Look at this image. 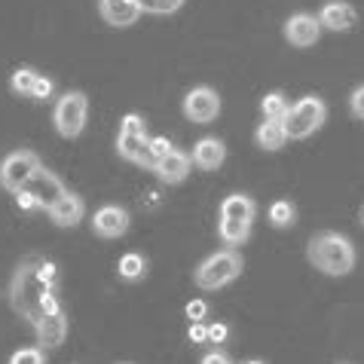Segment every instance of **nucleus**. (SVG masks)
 Wrapping results in <instances>:
<instances>
[{
    "mask_svg": "<svg viewBox=\"0 0 364 364\" xmlns=\"http://www.w3.org/2000/svg\"><path fill=\"white\" fill-rule=\"evenodd\" d=\"M40 260L43 257H37V255L25 257L13 272V282H9V306L31 328L43 318V297H46V291H53L40 279Z\"/></svg>",
    "mask_w": 364,
    "mask_h": 364,
    "instance_id": "f257e3e1",
    "label": "nucleus"
},
{
    "mask_svg": "<svg viewBox=\"0 0 364 364\" xmlns=\"http://www.w3.org/2000/svg\"><path fill=\"white\" fill-rule=\"evenodd\" d=\"M306 257L309 264L321 269L325 276H349L355 269V248L346 236L333 230H325V232H316L306 245Z\"/></svg>",
    "mask_w": 364,
    "mask_h": 364,
    "instance_id": "f03ea898",
    "label": "nucleus"
},
{
    "mask_svg": "<svg viewBox=\"0 0 364 364\" xmlns=\"http://www.w3.org/2000/svg\"><path fill=\"white\" fill-rule=\"evenodd\" d=\"M255 215L257 205L255 199L245 193H230L220 202V215H218V236L227 248L242 245L251 236V227H255Z\"/></svg>",
    "mask_w": 364,
    "mask_h": 364,
    "instance_id": "7ed1b4c3",
    "label": "nucleus"
},
{
    "mask_svg": "<svg viewBox=\"0 0 364 364\" xmlns=\"http://www.w3.org/2000/svg\"><path fill=\"white\" fill-rule=\"evenodd\" d=\"M242 269H245V260H242L239 251L236 248H224V251L208 255L193 269V282H196V288H202V291H220V288H227L230 282H236L242 276Z\"/></svg>",
    "mask_w": 364,
    "mask_h": 364,
    "instance_id": "20e7f679",
    "label": "nucleus"
},
{
    "mask_svg": "<svg viewBox=\"0 0 364 364\" xmlns=\"http://www.w3.org/2000/svg\"><path fill=\"white\" fill-rule=\"evenodd\" d=\"M325 119H328L325 101H321L318 95H306V98H300L297 105L288 107V117L282 119V123H285L288 141H303L312 132H318V129L325 126Z\"/></svg>",
    "mask_w": 364,
    "mask_h": 364,
    "instance_id": "39448f33",
    "label": "nucleus"
},
{
    "mask_svg": "<svg viewBox=\"0 0 364 364\" xmlns=\"http://www.w3.org/2000/svg\"><path fill=\"white\" fill-rule=\"evenodd\" d=\"M147 123L144 117L138 114H126L123 123H119V135H117V154L126 159V163H135L141 168H154V159L147 154Z\"/></svg>",
    "mask_w": 364,
    "mask_h": 364,
    "instance_id": "423d86ee",
    "label": "nucleus"
},
{
    "mask_svg": "<svg viewBox=\"0 0 364 364\" xmlns=\"http://www.w3.org/2000/svg\"><path fill=\"white\" fill-rule=\"evenodd\" d=\"M86 117H89V98L83 92H65L55 101L53 123L62 138H77L86 129Z\"/></svg>",
    "mask_w": 364,
    "mask_h": 364,
    "instance_id": "0eeeda50",
    "label": "nucleus"
},
{
    "mask_svg": "<svg viewBox=\"0 0 364 364\" xmlns=\"http://www.w3.org/2000/svg\"><path fill=\"white\" fill-rule=\"evenodd\" d=\"M40 166L43 163H40V156L34 150H13V154H6L4 163H0V187L9 190V193L28 187V181L34 178V171Z\"/></svg>",
    "mask_w": 364,
    "mask_h": 364,
    "instance_id": "6e6552de",
    "label": "nucleus"
},
{
    "mask_svg": "<svg viewBox=\"0 0 364 364\" xmlns=\"http://www.w3.org/2000/svg\"><path fill=\"white\" fill-rule=\"evenodd\" d=\"M220 114V98L211 86H196L184 95V117L196 126H205Z\"/></svg>",
    "mask_w": 364,
    "mask_h": 364,
    "instance_id": "1a4fd4ad",
    "label": "nucleus"
},
{
    "mask_svg": "<svg viewBox=\"0 0 364 364\" xmlns=\"http://www.w3.org/2000/svg\"><path fill=\"white\" fill-rule=\"evenodd\" d=\"M321 31H325V28H321L318 16H309V13H294L285 22V40L291 46H297V49L316 46Z\"/></svg>",
    "mask_w": 364,
    "mask_h": 364,
    "instance_id": "9d476101",
    "label": "nucleus"
},
{
    "mask_svg": "<svg viewBox=\"0 0 364 364\" xmlns=\"http://www.w3.org/2000/svg\"><path fill=\"white\" fill-rule=\"evenodd\" d=\"M28 190H31V193L37 196V202H40V208H43V211H49L58 199L68 193V187L62 184V178L53 175V171L43 168V166H40V168L34 171V178L28 181Z\"/></svg>",
    "mask_w": 364,
    "mask_h": 364,
    "instance_id": "9b49d317",
    "label": "nucleus"
},
{
    "mask_svg": "<svg viewBox=\"0 0 364 364\" xmlns=\"http://www.w3.org/2000/svg\"><path fill=\"white\" fill-rule=\"evenodd\" d=\"M129 230V211L123 205H101L92 215V232L101 239H119Z\"/></svg>",
    "mask_w": 364,
    "mask_h": 364,
    "instance_id": "f8f14e48",
    "label": "nucleus"
},
{
    "mask_svg": "<svg viewBox=\"0 0 364 364\" xmlns=\"http://www.w3.org/2000/svg\"><path fill=\"white\" fill-rule=\"evenodd\" d=\"M318 22H321V28H328V31H352L358 22V13L346 0H331V4L318 9Z\"/></svg>",
    "mask_w": 364,
    "mask_h": 364,
    "instance_id": "ddd939ff",
    "label": "nucleus"
},
{
    "mask_svg": "<svg viewBox=\"0 0 364 364\" xmlns=\"http://www.w3.org/2000/svg\"><path fill=\"white\" fill-rule=\"evenodd\" d=\"M190 168H193V156L181 154V150H171L163 159H156L150 171H154L163 184H181V181L190 175Z\"/></svg>",
    "mask_w": 364,
    "mask_h": 364,
    "instance_id": "4468645a",
    "label": "nucleus"
},
{
    "mask_svg": "<svg viewBox=\"0 0 364 364\" xmlns=\"http://www.w3.org/2000/svg\"><path fill=\"white\" fill-rule=\"evenodd\" d=\"M34 333H37V346L40 349H58L68 340V316H65V312L43 316L34 325Z\"/></svg>",
    "mask_w": 364,
    "mask_h": 364,
    "instance_id": "2eb2a0df",
    "label": "nucleus"
},
{
    "mask_svg": "<svg viewBox=\"0 0 364 364\" xmlns=\"http://www.w3.org/2000/svg\"><path fill=\"white\" fill-rule=\"evenodd\" d=\"M98 13L107 25L129 28L141 18V6H138V0H98Z\"/></svg>",
    "mask_w": 364,
    "mask_h": 364,
    "instance_id": "dca6fc26",
    "label": "nucleus"
},
{
    "mask_svg": "<svg viewBox=\"0 0 364 364\" xmlns=\"http://www.w3.org/2000/svg\"><path fill=\"white\" fill-rule=\"evenodd\" d=\"M46 215H49V220H53L55 227H65V230L68 227H77L80 220H83V215H86V202L80 199L77 193H70V190H68V193L58 199L55 205L46 211Z\"/></svg>",
    "mask_w": 364,
    "mask_h": 364,
    "instance_id": "f3484780",
    "label": "nucleus"
},
{
    "mask_svg": "<svg viewBox=\"0 0 364 364\" xmlns=\"http://www.w3.org/2000/svg\"><path fill=\"white\" fill-rule=\"evenodd\" d=\"M227 159V147L220 138H199L196 147H193V166L202 171H215L224 166Z\"/></svg>",
    "mask_w": 364,
    "mask_h": 364,
    "instance_id": "a211bd4d",
    "label": "nucleus"
},
{
    "mask_svg": "<svg viewBox=\"0 0 364 364\" xmlns=\"http://www.w3.org/2000/svg\"><path fill=\"white\" fill-rule=\"evenodd\" d=\"M255 141H257V147H264V150H282L288 144L285 123H282V119H264L255 132Z\"/></svg>",
    "mask_w": 364,
    "mask_h": 364,
    "instance_id": "6ab92c4d",
    "label": "nucleus"
},
{
    "mask_svg": "<svg viewBox=\"0 0 364 364\" xmlns=\"http://www.w3.org/2000/svg\"><path fill=\"white\" fill-rule=\"evenodd\" d=\"M117 272H119V279H126V282H138V279H144V272H147V260L141 257L138 251H129V255L119 257Z\"/></svg>",
    "mask_w": 364,
    "mask_h": 364,
    "instance_id": "aec40b11",
    "label": "nucleus"
},
{
    "mask_svg": "<svg viewBox=\"0 0 364 364\" xmlns=\"http://www.w3.org/2000/svg\"><path fill=\"white\" fill-rule=\"evenodd\" d=\"M37 80H40V70H34V68H18V70H13V77H9V89H13L16 95L31 98Z\"/></svg>",
    "mask_w": 364,
    "mask_h": 364,
    "instance_id": "412c9836",
    "label": "nucleus"
},
{
    "mask_svg": "<svg viewBox=\"0 0 364 364\" xmlns=\"http://www.w3.org/2000/svg\"><path fill=\"white\" fill-rule=\"evenodd\" d=\"M294 220H297V208H294V202L279 199V202H272V205H269V224L276 227V230L294 227Z\"/></svg>",
    "mask_w": 364,
    "mask_h": 364,
    "instance_id": "4be33fe9",
    "label": "nucleus"
},
{
    "mask_svg": "<svg viewBox=\"0 0 364 364\" xmlns=\"http://www.w3.org/2000/svg\"><path fill=\"white\" fill-rule=\"evenodd\" d=\"M288 98L282 92H269L264 95V101H260V110H264V119H285L288 117Z\"/></svg>",
    "mask_w": 364,
    "mask_h": 364,
    "instance_id": "5701e85b",
    "label": "nucleus"
},
{
    "mask_svg": "<svg viewBox=\"0 0 364 364\" xmlns=\"http://www.w3.org/2000/svg\"><path fill=\"white\" fill-rule=\"evenodd\" d=\"M141 13H150V16H171L184 6V0H138Z\"/></svg>",
    "mask_w": 364,
    "mask_h": 364,
    "instance_id": "b1692460",
    "label": "nucleus"
},
{
    "mask_svg": "<svg viewBox=\"0 0 364 364\" xmlns=\"http://www.w3.org/2000/svg\"><path fill=\"white\" fill-rule=\"evenodd\" d=\"M9 364H46V349L40 346H25L9 355Z\"/></svg>",
    "mask_w": 364,
    "mask_h": 364,
    "instance_id": "393cba45",
    "label": "nucleus"
},
{
    "mask_svg": "<svg viewBox=\"0 0 364 364\" xmlns=\"http://www.w3.org/2000/svg\"><path fill=\"white\" fill-rule=\"evenodd\" d=\"M171 150H175V147H171V141L166 135H154V138L147 141V154H150L154 163H156V159H163L166 154H171Z\"/></svg>",
    "mask_w": 364,
    "mask_h": 364,
    "instance_id": "a878e982",
    "label": "nucleus"
},
{
    "mask_svg": "<svg viewBox=\"0 0 364 364\" xmlns=\"http://www.w3.org/2000/svg\"><path fill=\"white\" fill-rule=\"evenodd\" d=\"M349 114L355 117V119H364V83L352 89V95H349Z\"/></svg>",
    "mask_w": 364,
    "mask_h": 364,
    "instance_id": "bb28decb",
    "label": "nucleus"
},
{
    "mask_svg": "<svg viewBox=\"0 0 364 364\" xmlns=\"http://www.w3.org/2000/svg\"><path fill=\"white\" fill-rule=\"evenodd\" d=\"M16 205L22 208V211H37V208H40V202H37V196L31 193V190L22 187V190H16Z\"/></svg>",
    "mask_w": 364,
    "mask_h": 364,
    "instance_id": "cd10ccee",
    "label": "nucleus"
},
{
    "mask_svg": "<svg viewBox=\"0 0 364 364\" xmlns=\"http://www.w3.org/2000/svg\"><path fill=\"white\" fill-rule=\"evenodd\" d=\"M40 279H43L49 288H58V264H53V260H40Z\"/></svg>",
    "mask_w": 364,
    "mask_h": 364,
    "instance_id": "c85d7f7f",
    "label": "nucleus"
},
{
    "mask_svg": "<svg viewBox=\"0 0 364 364\" xmlns=\"http://www.w3.org/2000/svg\"><path fill=\"white\" fill-rule=\"evenodd\" d=\"M184 312H187L190 321H202V318L208 316V303L205 300H190L187 306H184Z\"/></svg>",
    "mask_w": 364,
    "mask_h": 364,
    "instance_id": "c756f323",
    "label": "nucleus"
},
{
    "mask_svg": "<svg viewBox=\"0 0 364 364\" xmlns=\"http://www.w3.org/2000/svg\"><path fill=\"white\" fill-rule=\"evenodd\" d=\"M49 95H53V80H49V77H43V74H40V80H37V86H34V92H31V98H34V101H46Z\"/></svg>",
    "mask_w": 364,
    "mask_h": 364,
    "instance_id": "7c9ffc66",
    "label": "nucleus"
},
{
    "mask_svg": "<svg viewBox=\"0 0 364 364\" xmlns=\"http://www.w3.org/2000/svg\"><path fill=\"white\" fill-rule=\"evenodd\" d=\"M187 337H190V343H208V325H202V321H190Z\"/></svg>",
    "mask_w": 364,
    "mask_h": 364,
    "instance_id": "2f4dec72",
    "label": "nucleus"
},
{
    "mask_svg": "<svg viewBox=\"0 0 364 364\" xmlns=\"http://www.w3.org/2000/svg\"><path fill=\"white\" fill-rule=\"evenodd\" d=\"M199 364H232V361H230V355H227L224 349H211V352H205V355H202Z\"/></svg>",
    "mask_w": 364,
    "mask_h": 364,
    "instance_id": "473e14b6",
    "label": "nucleus"
},
{
    "mask_svg": "<svg viewBox=\"0 0 364 364\" xmlns=\"http://www.w3.org/2000/svg\"><path fill=\"white\" fill-rule=\"evenodd\" d=\"M227 337H230L227 325H220V321H218V325H208V343H224Z\"/></svg>",
    "mask_w": 364,
    "mask_h": 364,
    "instance_id": "72a5a7b5",
    "label": "nucleus"
},
{
    "mask_svg": "<svg viewBox=\"0 0 364 364\" xmlns=\"http://www.w3.org/2000/svg\"><path fill=\"white\" fill-rule=\"evenodd\" d=\"M242 364H267V361H260V358H251V361H242Z\"/></svg>",
    "mask_w": 364,
    "mask_h": 364,
    "instance_id": "f704fd0d",
    "label": "nucleus"
},
{
    "mask_svg": "<svg viewBox=\"0 0 364 364\" xmlns=\"http://www.w3.org/2000/svg\"><path fill=\"white\" fill-rule=\"evenodd\" d=\"M361 224H364V208H361Z\"/></svg>",
    "mask_w": 364,
    "mask_h": 364,
    "instance_id": "c9c22d12",
    "label": "nucleus"
}]
</instances>
